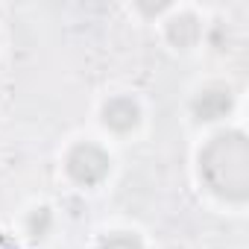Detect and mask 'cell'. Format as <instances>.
<instances>
[{
	"instance_id": "6da1fadb",
	"label": "cell",
	"mask_w": 249,
	"mask_h": 249,
	"mask_svg": "<svg viewBox=\"0 0 249 249\" xmlns=\"http://www.w3.org/2000/svg\"><path fill=\"white\" fill-rule=\"evenodd\" d=\"M199 182L208 194L226 202H246L249 196V144L240 129L217 132L199 150Z\"/></svg>"
},
{
	"instance_id": "7a4b0ae2",
	"label": "cell",
	"mask_w": 249,
	"mask_h": 249,
	"mask_svg": "<svg viewBox=\"0 0 249 249\" xmlns=\"http://www.w3.org/2000/svg\"><path fill=\"white\" fill-rule=\"evenodd\" d=\"M65 173L79 188H97L111 173V156L94 141H79L65 156Z\"/></svg>"
},
{
	"instance_id": "3957f363",
	"label": "cell",
	"mask_w": 249,
	"mask_h": 249,
	"mask_svg": "<svg viewBox=\"0 0 249 249\" xmlns=\"http://www.w3.org/2000/svg\"><path fill=\"white\" fill-rule=\"evenodd\" d=\"M141 106L135 97L129 94H117V97H108L100 108V123L114 132V135H129L141 126Z\"/></svg>"
},
{
	"instance_id": "277c9868",
	"label": "cell",
	"mask_w": 249,
	"mask_h": 249,
	"mask_svg": "<svg viewBox=\"0 0 249 249\" xmlns=\"http://www.w3.org/2000/svg\"><path fill=\"white\" fill-rule=\"evenodd\" d=\"M231 106H234V94L223 82H211V85L199 88L191 100V111L199 123H214V120L226 117L231 111Z\"/></svg>"
},
{
	"instance_id": "5b68a950",
	"label": "cell",
	"mask_w": 249,
	"mask_h": 249,
	"mask_svg": "<svg viewBox=\"0 0 249 249\" xmlns=\"http://www.w3.org/2000/svg\"><path fill=\"white\" fill-rule=\"evenodd\" d=\"M164 36L176 50H191L202 38V21L194 12H173L164 24Z\"/></svg>"
},
{
	"instance_id": "8992f818",
	"label": "cell",
	"mask_w": 249,
	"mask_h": 249,
	"mask_svg": "<svg viewBox=\"0 0 249 249\" xmlns=\"http://www.w3.org/2000/svg\"><path fill=\"white\" fill-rule=\"evenodd\" d=\"M50 231H53V211H50L47 205L33 208L30 217H27V234H30L33 240H44Z\"/></svg>"
},
{
	"instance_id": "52a82bcc",
	"label": "cell",
	"mask_w": 249,
	"mask_h": 249,
	"mask_svg": "<svg viewBox=\"0 0 249 249\" xmlns=\"http://www.w3.org/2000/svg\"><path fill=\"white\" fill-rule=\"evenodd\" d=\"M97 249H144V240L135 231H108L100 237Z\"/></svg>"
},
{
	"instance_id": "ba28073f",
	"label": "cell",
	"mask_w": 249,
	"mask_h": 249,
	"mask_svg": "<svg viewBox=\"0 0 249 249\" xmlns=\"http://www.w3.org/2000/svg\"><path fill=\"white\" fill-rule=\"evenodd\" d=\"M144 12H150V15H159V12H167L170 6H141Z\"/></svg>"
}]
</instances>
